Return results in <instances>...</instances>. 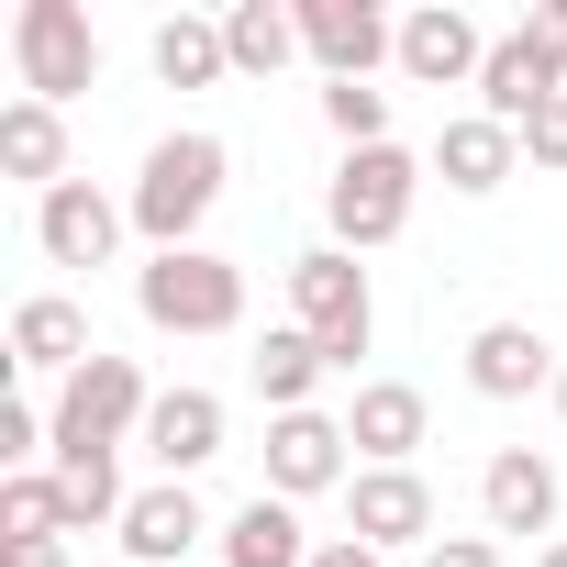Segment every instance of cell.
Masks as SVG:
<instances>
[{"mask_svg":"<svg viewBox=\"0 0 567 567\" xmlns=\"http://www.w3.org/2000/svg\"><path fill=\"white\" fill-rule=\"evenodd\" d=\"M523 34H534V45H545V68H556V79H567V0H545V12H534V23H523Z\"/></svg>","mask_w":567,"mask_h":567,"instance_id":"f1b7e54d","label":"cell"},{"mask_svg":"<svg viewBox=\"0 0 567 567\" xmlns=\"http://www.w3.org/2000/svg\"><path fill=\"white\" fill-rule=\"evenodd\" d=\"M346 534L379 545V556L434 545V489H423V467H357V478H346Z\"/></svg>","mask_w":567,"mask_h":567,"instance_id":"30bf717a","label":"cell"},{"mask_svg":"<svg viewBox=\"0 0 567 567\" xmlns=\"http://www.w3.org/2000/svg\"><path fill=\"white\" fill-rule=\"evenodd\" d=\"M301 45L323 79H379L401 68V23L379 12V0H301Z\"/></svg>","mask_w":567,"mask_h":567,"instance_id":"ba28073f","label":"cell"},{"mask_svg":"<svg viewBox=\"0 0 567 567\" xmlns=\"http://www.w3.org/2000/svg\"><path fill=\"white\" fill-rule=\"evenodd\" d=\"M423 567H501V545H489V534H434Z\"/></svg>","mask_w":567,"mask_h":567,"instance_id":"83f0119b","label":"cell"},{"mask_svg":"<svg viewBox=\"0 0 567 567\" xmlns=\"http://www.w3.org/2000/svg\"><path fill=\"white\" fill-rule=\"evenodd\" d=\"M423 167H434V156H412V145H368V156H346V167H334V189H323V245H346V256L401 245Z\"/></svg>","mask_w":567,"mask_h":567,"instance_id":"7a4b0ae2","label":"cell"},{"mask_svg":"<svg viewBox=\"0 0 567 567\" xmlns=\"http://www.w3.org/2000/svg\"><path fill=\"white\" fill-rule=\"evenodd\" d=\"M556 90H567V79L545 68V45H534L523 23H512V34H489V68H478V112H489V123H512V134H523Z\"/></svg>","mask_w":567,"mask_h":567,"instance_id":"e0dca14e","label":"cell"},{"mask_svg":"<svg viewBox=\"0 0 567 567\" xmlns=\"http://www.w3.org/2000/svg\"><path fill=\"white\" fill-rule=\"evenodd\" d=\"M145 412H156V390H145V368L134 357H90L68 390H56V456H90V445H145Z\"/></svg>","mask_w":567,"mask_h":567,"instance_id":"8992f818","label":"cell"},{"mask_svg":"<svg viewBox=\"0 0 567 567\" xmlns=\"http://www.w3.org/2000/svg\"><path fill=\"white\" fill-rule=\"evenodd\" d=\"M223 45H234V79H278L290 56H312V45H301V0H234V12H223Z\"/></svg>","mask_w":567,"mask_h":567,"instance_id":"44dd1931","label":"cell"},{"mask_svg":"<svg viewBox=\"0 0 567 567\" xmlns=\"http://www.w3.org/2000/svg\"><path fill=\"white\" fill-rule=\"evenodd\" d=\"M357 478V434L346 412H267V489L278 501H323Z\"/></svg>","mask_w":567,"mask_h":567,"instance_id":"52a82bcc","label":"cell"},{"mask_svg":"<svg viewBox=\"0 0 567 567\" xmlns=\"http://www.w3.org/2000/svg\"><path fill=\"white\" fill-rule=\"evenodd\" d=\"M512 167H523V134H512V123H489V112H456V123L434 134V178H445L456 200H489Z\"/></svg>","mask_w":567,"mask_h":567,"instance_id":"ac0fdd59","label":"cell"},{"mask_svg":"<svg viewBox=\"0 0 567 567\" xmlns=\"http://www.w3.org/2000/svg\"><path fill=\"white\" fill-rule=\"evenodd\" d=\"M567 368H556V346L534 334V323H478L467 334V390L478 401H534V390H556Z\"/></svg>","mask_w":567,"mask_h":567,"instance_id":"7c38bea8","label":"cell"},{"mask_svg":"<svg viewBox=\"0 0 567 567\" xmlns=\"http://www.w3.org/2000/svg\"><path fill=\"white\" fill-rule=\"evenodd\" d=\"M145 56H156V79H167V90H212V79H234V45H223V23H212V12H167Z\"/></svg>","mask_w":567,"mask_h":567,"instance_id":"603a6c76","label":"cell"},{"mask_svg":"<svg viewBox=\"0 0 567 567\" xmlns=\"http://www.w3.org/2000/svg\"><path fill=\"white\" fill-rule=\"evenodd\" d=\"M290 323L323 346V368H357L368 346H379V301H368V267L346 256V245H312V256H290Z\"/></svg>","mask_w":567,"mask_h":567,"instance_id":"277c9868","label":"cell"},{"mask_svg":"<svg viewBox=\"0 0 567 567\" xmlns=\"http://www.w3.org/2000/svg\"><path fill=\"white\" fill-rule=\"evenodd\" d=\"M556 423H567V379H556Z\"/></svg>","mask_w":567,"mask_h":567,"instance_id":"d6a6232c","label":"cell"},{"mask_svg":"<svg viewBox=\"0 0 567 567\" xmlns=\"http://www.w3.org/2000/svg\"><path fill=\"white\" fill-rule=\"evenodd\" d=\"M478 68H489V34L456 12V0L401 12V79H412V90H478Z\"/></svg>","mask_w":567,"mask_h":567,"instance_id":"8fae6325","label":"cell"},{"mask_svg":"<svg viewBox=\"0 0 567 567\" xmlns=\"http://www.w3.org/2000/svg\"><path fill=\"white\" fill-rule=\"evenodd\" d=\"M0 167L34 178V200L68 189V112H45V101H0Z\"/></svg>","mask_w":567,"mask_h":567,"instance_id":"7402d4cb","label":"cell"},{"mask_svg":"<svg viewBox=\"0 0 567 567\" xmlns=\"http://www.w3.org/2000/svg\"><path fill=\"white\" fill-rule=\"evenodd\" d=\"M534 567H567V545H534Z\"/></svg>","mask_w":567,"mask_h":567,"instance_id":"1f68e13d","label":"cell"},{"mask_svg":"<svg viewBox=\"0 0 567 567\" xmlns=\"http://www.w3.org/2000/svg\"><path fill=\"white\" fill-rule=\"evenodd\" d=\"M323 123H334L346 156H368V145H390V90L379 79H323Z\"/></svg>","mask_w":567,"mask_h":567,"instance_id":"484cf974","label":"cell"},{"mask_svg":"<svg viewBox=\"0 0 567 567\" xmlns=\"http://www.w3.org/2000/svg\"><path fill=\"white\" fill-rule=\"evenodd\" d=\"M223 178H234V156H223V134H200V123H178V134H156V145H145V167H134V189H123V212H134V234H145L156 256H178V245H200V223H212V200H223Z\"/></svg>","mask_w":567,"mask_h":567,"instance_id":"6da1fadb","label":"cell"},{"mask_svg":"<svg viewBox=\"0 0 567 567\" xmlns=\"http://www.w3.org/2000/svg\"><path fill=\"white\" fill-rule=\"evenodd\" d=\"M312 567H390V556H379V545H357V534H323V545H312Z\"/></svg>","mask_w":567,"mask_h":567,"instance_id":"4dcf8cb0","label":"cell"},{"mask_svg":"<svg viewBox=\"0 0 567 567\" xmlns=\"http://www.w3.org/2000/svg\"><path fill=\"white\" fill-rule=\"evenodd\" d=\"M223 401L212 390H156V412H145V456H156V478H200L212 456H223Z\"/></svg>","mask_w":567,"mask_h":567,"instance_id":"2e32d148","label":"cell"},{"mask_svg":"<svg viewBox=\"0 0 567 567\" xmlns=\"http://www.w3.org/2000/svg\"><path fill=\"white\" fill-rule=\"evenodd\" d=\"M23 534H68L56 467H12V478H0V545H23Z\"/></svg>","mask_w":567,"mask_h":567,"instance_id":"d4e9b609","label":"cell"},{"mask_svg":"<svg viewBox=\"0 0 567 567\" xmlns=\"http://www.w3.org/2000/svg\"><path fill=\"white\" fill-rule=\"evenodd\" d=\"M90 357H101V346H90V312H79V301L34 290V301L12 312V368H23V379H56V390H68Z\"/></svg>","mask_w":567,"mask_h":567,"instance_id":"5bb4252c","label":"cell"},{"mask_svg":"<svg viewBox=\"0 0 567 567\" xmlns=\"http://www.w3.org/2000/svg\"><path fill=\"white\" fill-rule=\"evenodd\" d=\"M12 68H23V101H45V112L90 101V90H101V34H90V12H79V0H23V12H12Z\"/></svg>","mask_w":567,"mask_h":567,"instance_id":"5b68a950","label":"cell"},{"mask_svg":"<svg viewBox=\"0 0 567 567\" xmlns=\"http://www.w3.org/2000/svg\"><path fill=\"white\" fill-rule=\"evenodd\" d=\"M0 567H68V534H23V545H0Z\"/></svg>","mask_w":567,"mask_h":567,"instance_id":"f546056e","label":"cell"},{"mask_svg":"<svg viewBox=\"0 0 567 567\" xmlns=\"http://www.w3.org/2000/svg\"><path fill=\"white\" fill-rule=\"evenodd\" d=\"M134 312H145L156 334H234V323H245V267L212 256V245L145 256V267H134Z\"/></svg>","mask_w":567,"mask_h":567,"instance_id":"3957f363","label":"cell"},{"mask_svg":"<svg viewBox=\"0 0 567 567\" xmlns=\"http://www.w3.org/2000/svg\"><path fill=\"white\" fill-rule=\"evenodd\" d=\"M346 434H357V467H412V456H423V434H434V412H423V390H412V379H368V390H357V412H346Z\"/></svg>","mask_w":567,"mask_h":567,"instance_id":"9a60e30c","label":"cell"},{"mask_svg":"<svg viewBox=\"0 0 567 567\" xmlns=\"http://www.w3.org/2000/svg\"><path fill=\"white\" fill-rule=\"evenodd\" d=\"M123 234H134V212H123L112 189H90V178H68V189L34 200V245H45L56 267H112Z\"/></svg>","mask_w":567,"mask_h":567,"instance_id":"9c48e42d","label":"cell"},{"mask_svg":"<svg viewBox=\"0 0 567 567\" xmlns=\"http://www.w3.org/2000/svg\"><path fill=\"white\" fill-rule=\"evenodd\" d=\"M256 390H267V412H312V390H323V346H312L301 323H278V334L256 346Z\"/></svg>","mask_w":567,"mask_h":567,"instance_id":"cb8c5ba5","label":"cell"},{"mask_svg":"<svg viewBox=\"0 0 567 567\" xmlns=\"http://www.w3.org/2000/svg\"><path fill=\"white\" fill-rule=\"evenodd\" d=\"M523 156H534V167H556V178H567V90H556V101H545V112H534V123H523Z\"/></svg>","mask_w":567,"mask_h":567,"instance_id":"4316f807","label":"cell"},{"mask_svg":"<svg viewBox=\"0 0 567 567\" xmlns=\"http://www.w3.org/2000/svg\"><path fill=\"white\" fill-rule=\"evenodd\" d=\"M312 545L323 534H301V501H278V489H256L223 523V567H312Z\"/></svg>","mask_w":567,"mask_h":567,"instance_id":"ffe728a7","label":"cell"},{"mask_svg":"<svg viewBox=\"0 0 567 567\" xmlns=\"http://www.w3.org/2000/svg\"><path fill=\"white\" fill-rule=\"evenodd\" d=\"M200 534H212V512H200L189 478H156V489H134V512H123V556H134V567H178Z\"/></svg>","mask_w":567,"mask_h":567,"instance_id":"d6986e66","label":"cell"},{"mask_svg":"<svg viewBox=\"0 0 567 567\" xmlns=\"http://www.w3.org/2000/svg\"><path fill=\"white\" fill-rule=\"evenodd\" d=\"M556 456H534V445H501L489 467H478V512H489V534H556Z\"/></svg>","mask_w":567,"mask_h":567,"instance_id":"4fadbf2b","label":"cell"}]
</instances>
